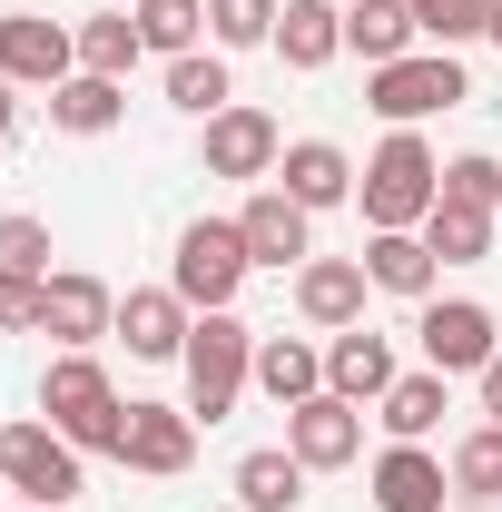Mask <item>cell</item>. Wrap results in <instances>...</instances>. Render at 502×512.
<instances>
[{
  "label": "cell",
  "instance_id": "obj_1",
  "mask_svg": "<svg viewBox=\"0 0 502 512\" xmlns=\"http://www.w3.org/2000/svg\"><path fill=\"white\" fill-rule=\"evenodd\" d=\"M40 414H50L79 453H109V463H119L128 404H119V384H109V365H99L89 345H60V355H50V375H40Z\"/></svg>",
  "mask_w": 502,
  "mask_h": 512
},
{
  "label": "cell",
  "instance_id": "obj_2",
  "mask_svg": "<svg viewBox=\"0 0 502 512\" xmlns=\"http://www.w3.org/2000/svg\"><path fill=\"white\" fill-rule=\"evenodd\" d=\"M355 197H365V227H424L443 197V158L424 148V128H384V148L355 168Z\"/></svg>",
  "mask_w": 502,
  "mask_h": 512
},
{
  "label": "cell",
  "instance_id": "obj_3",
  "mask_svg": "<svg viewBox=\"0 0 502 512\" xmlns=\"http://www.w3.org/2000/svg\"><path fill=\"white\" fill-rule=\"evenodd\" d=\"M178 365H188V414H197V424H227V414H237V394L256 384V325L237 316V306L197 316Z\"/></svg>",
  "mask_w": 502,
  "mask_h": 512
},
{
  "label": "cell",
  "instance_id": "obj_4",
  "mask_svg": "<svg viewBox=\"0 0 502 512\" xmlns=\"http://www.w3.org/2000/svg\"><path fill=\"white\" fill-rule=\"evenodd\" d=\"M247 276H256V256H247V237H237V217H188V227H178V256H168V286L188 296L197 316L237 306V296H247Z\"/></svg>",
  "mask_w": 502,
  "mask_h": 512
},
{
  "label": "cell",
  "instance_id": "obj_5",
  "mask_svg": "<svg viewBox=\"0 0 502 512\" xmlns=\"http://www.w3.org/2000/svg\"><path fill=\"white\" fill-rule=\"evenodd\" d=\"M463 99H473V79H463L453 50H404V60H384L375 79H365V109H375L384 128H424L434 109H463Z\"/></svg>",
  "mask_w": 502,
  "mask_h": 512
},
{
  "label": "cell",
  "instance_id": "obj_6",
  "mask_svg": "<svg viewBox=\"0 0 502 512\" xmlns=\"http://www.w3.org/2000/svg\"><path fill=\"white\" fill-rule=\"evenodd\" d=\"M0 483L30 493L40 512H69L79 483H89V453L69 444L60 424H0Z\"/></svg>",
  "mask_w": 502,
  "mask_h": 512
},
{
  "label": "cell",
  "instance_id": "obj_7",
  "mask_svg": "<svg viewBox=\"0 0 502 512\" xmlns=\"http://www.w3.org/2000/svg\"><path fill=\"white\" fill-rule=\"evenodd\" d=\"M414 345H424L434 375H483L502 355V316L483 296H424V306H414Z\"/></svg>",
  "mask_w": 502,
  "mask_h": 512
},
{
  "label": "cell",
  "instance_id": "obj_8",
  "mask_svg": "<svg viewBox=\"0 0 502 512\" xmlns=\"http://www.w3.org/2000/svg\"><path fill=\"white\" fill-rule=\"evenodd\" d=\"M0 79L10 89H60V79H79V30L40 20V10H0Z\"/></svg>",
  "mask_w": 502,
  "mask_h": 512
},
{
  "label": "cell",
  "instance_id": "obj_9",
  "mask_svg": "<svg viewBox=\"0 0 502 512\" xmlns=\"http://www.w3.org/2000/svg\"><path fill=\"white\" fill-rule=\"evenodd\" d=\"M197 158H207V178H276V158H286V128L266 119V109H217V119H197Z\"/></svg>",
  "mask_w": 502,
  "mask_h": 512
},
{
  "label": "cell",
  "instance_id": "obj_10",
  "mask_svg": "<svg viewBox=\"0 0 502 512\" xmlns=\"http://www.w3.org/2000/svg\"><path fill=\"white\" fill-rule=\"evenodd\" d=\"M119 463H128V473H148V483H178V473L197 463V414H188V404H128Z\"/></svg>",
  "mask_w": 502,
  "mask_h": 512
},
{
  "label": "cell",
  "instance_id": "obj_11",
  "mask_svg": "<svg viewBox=\"0 0 502 512\" xmlns=\"http://www.w3.org/2000/svg\"><path fill=\"white\" fill-rule=\"evenodd\" d=\"M237 237H247V256L266 266V276H296V266L315 256V217H306L286 188H276V178H266V188L237 207Z\"/></svg>",
  "mask_w": 502,
  "mask_h": 512
},
{
  "label": "cell",
  "instance_id": "obj_12",
  "mask_svg": "<svg viewBox=\"0 0 502 512\" xmlns=\"http://www.w3.org/2000/svg\"><path fill=\"white\" fill-rule=\"evenodd\" d=\"M365 296H375L365 256H306V266H296V316H306L315 335H345V325H365Z\"/></svg>",
  "mask_w": 502,
  "mask_h": 512
},
{
  "label": "cell",
  "instance_id": "obj_13",
  "mask_svg": "<svg viewBox=\"0 0 502 512\" xmlns=\"http://www.w3.org/2000/svg\"><path fill=\"white\" fill-rule=\"evenodd\" d=\"M188 325H197V306L178 286H128L119 296V345L138 365H178V355H188Z\"/></svg>",
  "mask_w": 502,
  "mask_h": 512
},
{
  "label": "cell",
  "instance_id": "obj_14",
  "mask_svg": "<svg viewBox=\"0 0 502 512\" xmlns=\"http://www.w3.org/2000/svg\"><path fill=\"white\" fill-rule=\"evenodd\" d=\"M286 453L306 463V473H345L355 453H365V404H345V394H315L286 414Z\"/></svg>",
  "mask_w": 502,
  "mask_h": 512
},
{
  "label": "cell",
  "instance_id": "obj_15",
  "mask_svg": "<svg viewBox=\"0 0 502 512\" xmlns=\"http://www.w3.org/2000/svg\"><path fill=\"white\" fill-rule=\"evenodd\" d=\"M365 483H375V512H443L453 503V463L434 444H384Z\"/></svg>",
  "mask_w": 502,
  "mask_h": 512
},
{
  "label": "cell",
  "instance_id": "obj_16",
  "mask_svg": "<svg viewBox=\"0 0 502 512\" xmlns=\"http://www.w3.org/2000/svg\"><path fill=\"white\" fill-rule=\"evenodd\" d=\"M394 335L375 325H345V335H325V394H345V404H384L394 394Z\"/></svg>",
  "mask_w": 502,
  "mask_h": 512
},
{
  "label": "cell",
  "instance_id": "obj_17",
  "mask_svg": "<svg viewBox=\"0 0 502 512\" xmlns=\"http://www.w3.org/2000/svg\"><path fill=\"white\" fill-rule=\"evenodd\" d=\"M40 335H60V345H99V335H119V296H109L89 266H50V306H40Z\"/></svg>",
  "mask_w": 502,
  "mask_h": 512
},
{
  "label": "cell",
  "instance_id": "obj_18",
  "mask_svg": "<svg viewBox=\"0 0 502 512\" xmlns=\"http://www.w3.org/2000/svg\"><path fill=\"white\" fill-rule=\"evenodd\" d=\"M276 188L296 197L306 217H325V207H345V197H355V158H345L335 138H286V158H276Z\"/></svg>",
  "mask_w": 502,
  "mask_h": 512
},
{
  "label": "cell",
  "instance_id": "obj_19",
  "mask_svg": "<svg viewBox=\"0 0 502 512\" xmlns=\"http://www.w3.org/2000/svg\"><path fill=\"white\" fill-rule=\"evenodd\" d=\"M365 276H375V296L424 306V296L443 286V256L424 247V227H375V237H365Z\"/></svg>",
  "mask_w": 502,
  "mask_h": 512
},
{
  "label": "cell",
  "instance_id": "obj_20",
  "mask_svg": "<svg viewBox=\"0 0 502 512\" xmlns=\"http://www.w3.org/2000/svg\"><path fill=\"white\" fill-rule=\"evenodd\" d=\"M266 50H276L286 69H325V60H345V0H286Z\"/></svg>",
  "mask_w": 502,
  "mask_h": 512
},
{
  "label": "cell",
  "instance_id": "obj_21",
  "mask_svg": "<svg viewBox=\"0 0 502 512\" xmlns=\"http://www.w3.org/2000/svg\"><path fill=\"white\" fill-rule=\"evenodd\" d=\"M345 50L365 69L404 60V50H424V20H414V0H345Z\"/></svg>",
  "mask_w": 502,
  "mask_h": 512
},
{
  "label": "cell",
  "instance_id": "obj_22",
  "mask_svg": "<svg viewBox=\"0 0 502 512\" xmlns=\"http://www.w3.org/2000/svg\"><path fill=\"white\" fill-rule=\"evenodd\" d=\"M256 384L296 414V404H315L325 394V345L315 335H256Z\"/></svg>",
  "mask_w": 502,
  "mask_h": 512
},
{
  "label": "cell",
  "instance_id": "obj_23",
  "mask_svg": "<svg viewBox=\"0 0 502 512\" xmlns=\"http://www.w3.org/2000/svg\"><path fill=\"white\" fill-rule=\"evenodd\" d=\"M306 483H315V473H306L286 444L237 453V503H247V512H296V503H306Z\"/></svg>",
  "mask_w": 502,
  "mask_h": 512
},
{
  "label": "cell",
  "instance_id": "obj_24",
  "mask_svg": "<svg viewBox=\"0 0 502 512\" xmlns=\"http://www.w3.org/2000/svg\"><path fill=\"white\" fill-rule=\"evenodd\" d=\"M128 119V79H60L50 89V128H69V138H109V128Z\"/></svg>",
  "mask_w": 502,
  "mask_h": 512
},
{
  "label": "cell",
  "instance_id": "obj_25",
  "mask_svg": "<svg viewBox=\"0 0 502 512\" xmlns=\"http://www.w3.org/2000/svg\"><path fill=\"white\" fill-rule=\"evenodd\" d=\"M443 404H453V375H434V365H424V375H394V394L375 404V424L394 434V444H424V434L443 424Z\"/></svg>",
  "mask_w": 502,
  "mask_h": 512
},
{
  "label": "cell",
  "instance_id": "obj_26",
  "mask_svg": "<svg viewBox=\"0 0 502 512\" xmlns=\"http://www.w3.org/2000/svg\"><path fill=\"white\" fill-rule=\"evenodd\" d=\"M502 503V424H473L453 444V512H493Z\"/></svg>",
  "mask_w": 502,
  "mask_h": 512
},
{
  "label": "cell",
  "instance_id": "obj_27",
  "mask_svg": "<svg viewBox=\"0 0 502 512\" xmlns=\"http://www.w3.org/2000/svg\"><path fill=\"white\" fill-rule=\"evenodd\" d=\"M138 60H148V40H138L128 10H89V20H79V69H89V79H128Z\"/></svg>",
  "mask_w": 502,
  "mask_h": 512
},
{
  "label": "cell",
  "instance_id": "obj_28",
  "mask_svg": "<svg viewBox=\"0 0 502 512\" xmlns=\"http://www.w3.org/2000/svg\"><path fill=\"white\" fill-rule=\"evenodd\" d=\"M168 109H188V119H217V109H237L227 50H188V60H168Z\"/></svg>",
  "mask_w": 502,
  "mask_h": 512
},
{
  "label": "cell",
  "instance_id": "obj_29",
  "mask_svg": "<svg viewBox=\"0 0 502 512\" xmlns=\"http://www.w3.org/2000/svg\"><path fill=\"white\" fill-rule=\"evenodd\" d=\"M493 207H453V197H434V217H424V247L443 256V266H483L493 256Z\"/></svg>",
  "mask_w": 502,
  "mask_h": 512
},
{
  "label": "cell",
  "instance_id": "obj_30",
  "mask_svg": "<svg viewBox=\"0 0 502 512\" xmlns=\"http://www.w3.org/2000/svg\"><path fill=\"white\" fill-rule=\"evenodd\" d=\"M128 20H138V40H148L158 60H188L197 40H207V0H138Z\"/></svg>",
  "mask_w": 502,
  "mask_h": 512
},
{
  "label": "cell",
  "instance_id": "obj_31",
  "mask_svg": "<svg viewBox=\"0 0 502 512\" xmlns=\"http://www.w3.org/2000/svg\"><path fill=\"white\" fill-rule=\"evenodd\" d=\"M276 10L286 0H207V40L217 50H266L276 40Z\"/></svg>",
  "mask_w": 502,
  "mask_h": 512
},
{
  "label": "cell",
  "instance_id": "obj_32",
  "mask_svg": "<svg viewBox=\"0 0 502 512\" xmlns=\"http://www.w3.org/2000/svg\"><path fill=\"white\" fill-rule=\"evenodd\" d=\"M414 20H424V50H463L493 30V0H414Z\"/></svg>",
  "mask_w": 502,
  "mask_h": 512
},
{
  "label": "cell",
  "instance_id": "obj_33",
  "mask_svg": "<svg viewBox=\"0 0 502 512\" xmlns=\"http://www.w3.org/2000/svg\"><path fill=\"white\" fill-rule=\"evenodd\" d=\"M443 197H453V207H493V217H502V158H493V148L443 158Z\"/></svg>",
  "mask_w": 502,
  "mask_h": 512
},
{
  "label": "cell",
  "instance_id": "obj_34",
  "mask_svg": "<svg viewBox=\"0 0 502 512\" xmlns=\"http://www.w3.org/2000/svg\"><path fill=\"white\" fill-rule=\"evenodd\" d=\"M0 276H50V217H0Z\"/></svg>",
  "mask_w": 502,
  "mask_h": 512
},
{
  "label": "cell",
  "instance_id": "obj_35",
  "mask_svg": "<svg viewBox=\"0 0 502 512\" xmlns=\"http://www.w3.org/2000/svg\"><path fill=\"white\" fill-rule=\"evenodd\" d=\"M40 306H50V276H0V335H40Z\"/></svg>",
  "mask_w": 502,
  "mask_h": 512
},
{
  "label": "cell",
  "instance_id": "obj_36",
  "mask_svg": "<svg viewBox=\"0 0 502 512\" xmlns=\"http://www.w3.org/2000/svg\"><path fill=\"white\" fill-rule=\"evenodd\" d=\"M473 394H483V424H502V355L483 365V375H473Z\"/></svg>",
  "mask_w": 502,
  "mask_h": 512
},
{
  "label": "cell",
  "instance_id": "obj_37",
  "mask_svg": "<svg viewBox=\"0 0 502 512\" xmlns=\"http://www.w3.org/2000/svg\"><path fill=\"white\" fill-rule=\"evenodd\" d=\"M10 128H20V99H10V79H0V138H10Z\"/></svg>",
  "mask_w": 502,
  "mask_h": 512
},
{
  "label": "cell",
  "instance_id": "obj_38",
  "mask_svg": "<svg viewBox=\"0 0 502 512\" xmlns=\"http://www.w3.org/2000/svg\"><path fill=\"white\" fill-rule=\"evenodd\" d=\"M483 40H493V50H502V0H493V30H483Z\"/></svg>",
  "mask_w": 502,
  "mask_h": 512
},
{
  "label": "cell",
  "instance_id": "obj_39",
  "mask_svg": "<svg viewBox=\"0 0 502 512\" xmlns=\"http://www.w3.org/2000/svg\"><path fill=\"white\" fill-rule=\"evenodd\" d=\"M0 493H10V483H0Z\"/></svg>",
  "mask_w": 502,
  "mask_h": 512
},
{
  "label": "cell",
  "instance_id": "obj_40",
  "mask_svg": "<svg viewBox=\"0 0 502 512\" xmlns=\"http://www.w3.org/2000/svg\"><path fill=\"white\" fill-rule=\"evenodd\" d=\"M30 512H40V503H30Z\"/></svg>",
  "mask_w": 502,
  "mask_h": 512
}]
</instances>
